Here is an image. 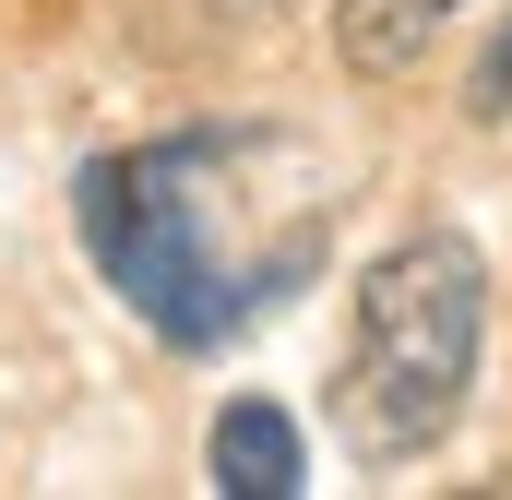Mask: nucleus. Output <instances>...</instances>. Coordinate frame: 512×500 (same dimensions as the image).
Here are the masks:
<instances>
[{
    "mask_svg": "<svg viewBox=\"0 0 512 500\" xmlns=\"http://www.w3.org/2000/svg\"><path fill=\"white\" fill-rule=\"evenodd\" d=\"M72 227L131 322L203 358L322 262V167L286 131H167L84 167Z\"/></svg>",
    "mask_w": 512,
    "mask_h": 500,
    "instance_id": "f257e3e1",
    "label": "nucleus"
},
{
    "mask_svg": "<svg viewBox=\"0 0 512 500\" xmlns=\"http://www.w3.org/2000/svg\"><path fill=\"white\" fill-rule=\"evenodd\" d=\"M453 12H465V0H334V48H346V72L393 84V72L429 60V36H441Z\"/></svg>",
    "mask_w": 512,
    "mask_h": 500,
    "instance_id": "20e7f679",
    "label": "nucleus"
},
{
    "mask_svg": "<svg viewBox=\"0 0 512 500\" xmlns=\"http://www.w3.org/2000/svg\"><path fill=\"white\" fill-rule=\"evenodd\" d=\"M489 334V262L453 227H417L358 274V322H346V370H334V429L358 465H405L465 417Z\"/></svg>",
    "mask_w": 512,
    "mask_h": 500,
    "instance_id": "f03ea898",
    "label": "nucleus"
},
{
    "mask_svg": "<svg viewBox=\"0 0 512 500\" xmlns=\"http://www.w3.org/2000/svg\"><path fill=\"white\" fill-rule=\"evenodd\" d=\"M203 465H215V489H227V500H298V489H310L298 417H286V405H262V393H239V405L215 417Z\"/></svg>",
    "mask_w": 512,
    "mask_h": 500,
    "instance_id": "7ed1b4c3",
    "label": "nucleus"
},
{
    "mask_svg": "<svg viewBox=\"0 0 512 500\" xmlns=\"http://www.w3.org/2000/svg\"><path fill=\"white\" fill-rule=\"evenodd\" d=\"M465 120H489V131L512 120V24L489 36V60H477V84H465Z\"/></svg>",
    "mask_w": 512,
    "mask_h": 500,
    "instance_id": "39448f33",
    "label": "nucleus"
}]
</instances>
